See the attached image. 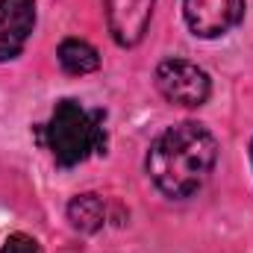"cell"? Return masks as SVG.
<instances>
[{
	"label": "cell",
	"mask_w": 253,
	"mask_h": 253,
	"mask_svg": "<svg viewBox=\"0 0 253 253\" xmlns=\"http://www.w3.org/2000/svg\"><path fill=\"white\" fill-rule=\"evenodd\" d=\"M218 162V141L203 124L183 121L159 132L147 150V177L165 197L183 200L203 189Z\"/></svg>",
	"instance_id": "6da1fadb"
},
{
	"label": "cell",
	"mask_w": 253,
	"mask_h": 253,
	"mask_svg": "<svg viewBox=\"0 0 253 253\" xmlns=\"http://www.w3.org/2000/svg\"><path fill=\"white\" fill-rule=\"evenodd\" d=\"M44 147L56 159V165L74 168L85 162L91 153H103L106 147V129H103V115L88 112L83 103L65 97L53 106L47 124L42 129Z\"/></svg>",
	"instance_id": "7a4b0ae2"
},
{
	"label": "cell",
	"mask_w": 253,
	"mask_h": 253,
	"mask_svg": "<svg viewBox=\"0 0 253 253\" xmlns=\"http://www.w3.org/2000/svg\"><path fill=\"white\" fill-rule=\"evenodd\" d=\"M156 88L162 91L165 100L194 109V106H203L209 100L212 83H209V74L203 68H197L194 62L165 59L156 68Z\"/></svg>",
	"instance_id": "3957f363"
},
{
	"label": "cell",
	"mask_w": 253,
	"mask_h": 253,
	"mask_svg": "<svg viewBox=\"0 0 253 253\" xmlns=\"http://www.w3.org/2000/svg\"><path fill=\"white\" fill-rule=\"evenodd\" d=\"M183 15L194 36H227L245 18V0H183Z\"/></svg>",
	"instance_id": "277c9868"
},
{
	"label": "cell",
	"mask_w": 253,
	"mask_h": 253,
	"mask_svg": "<svg viewBox=\"0 0 253 253\" xmlns=\"http://www.w3.org/2000/svg\"><path fill=\"white\" fill-rule=\"evenodd\" d=\"M153 6L156 0H103L109 33L121 47H135L144 39Z\"/></svg>",
	"instance_id": "5b68a950"
},
{
	"label": "cell",
	"mask_w": 253,
	"mask_h": 253,
	"mask_svg": "<svg viewBox=\"0 0 253 253\" xmlns=\"http://www.w3.org/2000/svg\"><path fill=\"white\" fill-rule=\"evenodd\" d=\"M36 27V0H0V62L15 59Z\"/></svg>",
	"instance_id": "8992f818"
},
{
	"label": "cell",
	"mask_w": 253,
	"mask_h": 253,
	"mask_svg": "<svg viewBox=\"0 0 253 253\" xmlns=\"http://www.w3.org/2000/svg\"><path fill=\"white\" fill-rule=\"evenodd\" d=\"M68 221L80 233H97L106 224V203H103V197H97L91 191L77 194L68 203Z\"/></svg>",
	"instance_id": "52a82bcc"
},
{
	"label": "cell",
	"mask_w": 253,
	"mask_h": 253,
	"mask_svg": "<svg viewBox=\"0 0 253 253\" xmlns=\"http://www.w3.org/2000/svg\"><path fill=\"white\" fill-rule=\"evenodd\" d=\"M56 56H59L62 71L71 74V77H83V74H91V71L100 68V53L83 39H65Z\"/></svg>",
	"instance_id": "ba28073f"
},
{
	"label": "cell",
	"mask_w": 253,
	"mask_h": 253,
	"mask_svg": "<svg viewBox=\"0 0 253 253\" xmlns=\"http://www.w3.org/2000/svg\"><path fill=\"white\" fill-rule=\"evenodd\" d=\"M0 253H44V251H42V245H39L33 236H27V233H12V236L3 242Z\"/></svg>",
	"instance_id": "9c48e42d"
},
{
	"label": "cell",
	"mask_w": 253,
	"mask_h": 253,
	"mask_svg": "<svg viewBox=\"0 0 253 253\" xmlns=\"http://www.w3.org/2000/svg\"><path fill=\"white\" fill-rule=\"evenodd\" d=\"M251 162H253V141H251Z\"/></svg>",
	"instance_id": "30bf717a"
}]
</instances>
